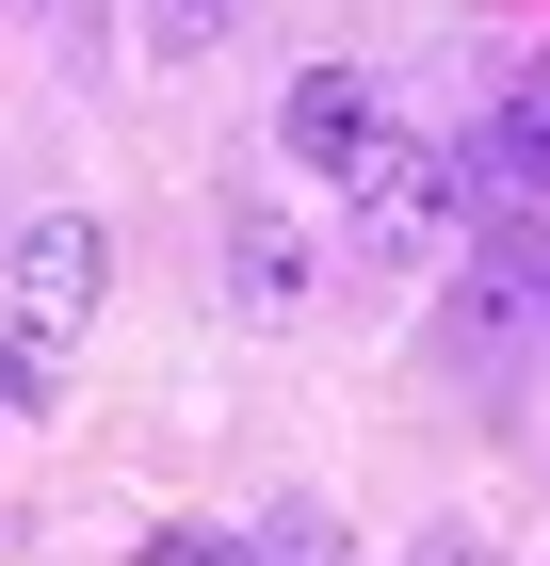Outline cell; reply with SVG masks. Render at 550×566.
<instances>
[{
    "label": "cell",
    "mask_w": 550,
    "mask_h": 566,
    "mask_svg": "<svg viewBox=\"0 0 550 566\" xmlns=\"http://www.w3.org/2000/svg\"><path fill=\"white\" fill-rule=\"evenodd\" d=\"M0 275H17L33 324H82V307L114 292V227H97V211H17V227H0Z\"/></svg>",
    "instance_id": "obj_1"
},
{
    "label": "cell",
    "mask_w": 550,
    "mask_h": 566,
    "mask_svg": "<svg viewBox=\"0 0 550 566\" xmlns=\"http://www.w3.org/2000/svg\"><path fill=\"white\" fill-rule=\"evenodd\" d=\"M340 195H356V243H373V260H422L437 227H454V163H437V146H405V130L340 178Z\"/></svg>",
    "instance_id": "obj_2"
},
{
    "label": "cell",
    "mask_w": 550,
    "mask_h": 566,
    "mask_svg": "<svg viewBox=\"0 0 550 566\" xmlns=\"http://www.w3.org/2000/svg\"><path fill=\"white\" fill-rule=\"evenodd\" d=\"M276 146H292V163H324V178H356L388 146V97L356 82V65H308L292 97H276Z\"/></svg>",
    "instance_id": "obj_3"
},
{
    "label": "cell",
    "mask_w": 550,
    "mask_h": 566,
    "mask_svg": "<svg viewBox=\"0 0 550 566\" xmlns=\"http://www.w3.org/2000/svg\"><path fill=\"white\" fill-rule=\"evenodd\" d=\"M469 178H486L502 211H535V195H550V65H535V82L502 97V114H486V146H469Z\"/></svg>",
    "instance_id": "obj_4"
},
{
    "label": "cell",
    "mask_w": 550,
    "mask_h": 566,
    "mask_svg": "<svg viewBox=\"0 0 550 566\" xmlns=\"http://www.w3.org/2000/svg\"><path fill=\"white\" fill-rule=\"evenodd\" d=\"M227 307H243V324H292V307H308V243H292L276 211L227 227Z\"/></svg>",
    "instance_id": "obj_5"
},
{
    "label": "cell",
    "mask_w": 550,
    "mask_h": 566,
    "mask_svg": "<svg viewBox=\"0 0 550 566\" xmlns=\"http://www.w3.org/2000/svg\"><path fill=\"white\" fill-rule=\"evenodd\" d=\"M49 389H65V324H33V307H0V421H33Z\"/></svg>",
    "instance_id": "obj_6"
},
{
    "label": "cell",
    "mask_w": 550,
    "mask_h": 566,
    "mask_svg": "<svg viewBox=\"0 0 550 566\" xmlns=\"http://www.w3.org/2000/svg\"><path fill=\"white\" fill-rule=\"evenodd\" d=\"M243 566H356V534H340V518H276Z\"/></svg>",
    "instance_id": "obj_7"
},
{
    "label": "cell",
    "mask_w": 550,
    "mask_h": 566,
    "mask_svg": "<svg viewBox=\"0 0 550 566\" xmlns=\"http://www.w3.org/2000/svg\"><path fill=\"white\" fill-rule=\"evenodd\" d=\"M195 17H211V0H195Z\"/></svg>",
    "instance_id": "obj_8"
}]
</instances>
